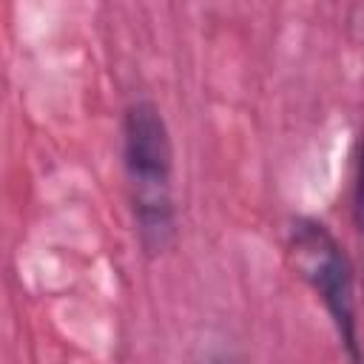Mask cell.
<instances>
[{"instance_id": "obj_1", "label": "cell", "mask_w": 364, "mask_h": 364, "mask_svg": "<svg viewBox=\"0 0 364 364\" xmlns=\"http://www.w3.org/2000/svg\"><path fill=\"white\" fill-rule=\"evenodd\" d=\"M122 168L134 230L148 256L176 242L173 139L154 100H134L122 114Z\"/></svg>"}, {"instance_id": "obj_2", "label": "cell", "mask_w": 364, "mask_h": 364, "mask_svg": "<svg viewBox=\"0 0 364 364\" xmlns=\"http://www.w3.org/2000/svg\"><path fill=\"white\" fill-rule=\"evenodd\" d=\"M287 256L296 273L324 304L350 364H361L364 355L358 341L355 279L344 245L324 222L313 216H296L287 228Z\"/></svg>"}, {"instance_id": "obj_4", "label": "cell", "mask_w": 364, "mask_h": 364, "mask_svg": "<svg viewBox=\"0 0 364 364\" xmlns=\"http://www.w3.org/2000/svg\"><path fill=\"white\" fill-rule=\"evenodd\" d=\"M199 364H245V361L230 350H216V353H208Z\"/></svg>"}, {"instance_id": "obj_3", "label": "cell", "mask_w": 364, "mask_h": 364, "mask_svg": "<svg viewBox=\"0 0 364 364\" xmlns=\"http://www.w3.org/2000/svg\"><path fill=\"white\" fill-rule=\"evenodd\" d=\"M353 219L355 228L364 233V134L355 148V168H353Z\"/></svg>"}]
</instances>
